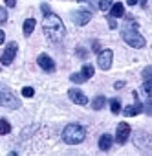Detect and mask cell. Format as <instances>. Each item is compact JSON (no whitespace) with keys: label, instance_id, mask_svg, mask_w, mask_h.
Returning a JSON list of instances; mask_svg holds the SVG:
<instances>
[{"label":"cell","instance_id":"1","mask_svg":"<svg viewBox=\"0 0 152 156\" xmlns=\"http://www.w3.org/2000/svg\"><path fill=\"white\" fill-rule=\"evenodd\" d=\"M40 9L44 13V20H42V30H44V35L51 41V42H60L64 39V33H66V28L62 24V20L50 9V6L44 2L40 4Z\"/></svg>","mask_w":152,"mask_h":156},{"label":"cell","instance_id":"2","mask_svg":"<svg viewBox=\"0 0 152 156\" xmlns=\"http://www.w3.org/2000/svg\"><path fill=\"white\" fill-rule=\"evenodd\" d=\"M85 138H86V130H85V127L79 125V123H70V125H66L64 130H62V140H64L68 145H77V143L85 141Z\"/></svg>","mask_w":152,"mask_h":156},{"label":"cell","instance_id":"3","mask_svg":"<svg viewBox=\"0 0 152 156\" xmlns=\"http://www.w3.org/2000/svg\"><path fill=\"white\" fill-rule=\"evenodd\" d=\"M121 37H123V41L128 44V46H132V48H143L147 42H145V37L137 31V28L134 26V28H130V26H125L123 30H121Z\"/></svg>","mask_w":152,"mask_h":156},{"label":"cell","instance_id":"4","mask_svg":"<svg viewBox=\"0 0 152 156\" xmlns=\"http://www.w3.org/2000/svg\"><path fill=\"white\" fill-rule=\"evenodd\" d=\"M0 107H8V108H19L20 103L19 99L13 96L11 90L4 88V87H0Z\"/></svg>","mask_w":152,"mask_h":156},{"label":"cell","instance_id":"5","mask_svg":"<svg viewBox=\"0 0 152 156\" xmlns=\"http://www.w3.org/2000/svg\"><path fill=\"white\" fill-rule=\"evenodd\" d=\"M94 73H95L94 66H92V64H85V66L81 68V72L71 73V75H70V81H71V83H85V81L92 79Z\"/></svg>","mask_w":152,"mask_h":156},{"label":"cell","instance_id":"6","mask_svg":"<svg viewBox=\"0 0 152 156\" xmlns=\"http://www.w3.org/2000/svg\"><path fill=\"white\" fill-rule=\"evenodd\" d=\"M17 51H19V44H17L15 41H13V42H9V44L6 46V50L2 51V57H0V62H2L4 66H9V64L13 62V59H15Z\"/></svg>","mask_w":152,"mask_h":156},{"label":"cell","instance_id":"7","mask_svg":"<svg viewBox=\"0 0 152 156\" xmlns=\"http://www.w3.org/2000/svg\"><path fill=\"white\" fill-rule=\"evenodd\" d=\"M112 59H114V51L112 50H101L99 51V55H97V66L101 68V70H110V66H112Z\"/></svg>","mask_w":152,"mask_h":156},{"label":"cell","instance_id":"8","mask_svg":"<svg viewBox=\"0 0 152 156\" xmlns=\"http://www.w3.org/2000/svg\"><path fill=\"white\" fill-rule=\"evenodd\" d=\"M128 138H130V125H128V123H125V121H121V123L117 125L116 141H117L119 145H125V143L128 141Z\"/></svg>","mask_w":152,"mask_h":156},{"label":"cell","instance_id":"9","mask_svg":"<svg viewBox=\"0 0 152 156\" xmlns=\"http://www.w3.org/2000/svg\"><path fill=\"white\" fill-rule=\"evenodd\" d=\"M90 19H92V11H88V9H79V11H75V13L71 15L73 24H77V26H85V24H88Z\"/></svg>","mask_w":152,"mask_h":156},{"label":"cell","instance_id":"10","mask_svg":"<svg viewBox=\"0 0 152 156\" xmlns=\"http://www.w3.org/2000/svg\"><path fill=\"white\" fill-rule=\"evenodd\" d=\"M37 62H39V66H40L44 72H48V73L55 72V62H53V59H51L50 55H46V53H40V55L37 57Z\"/></svg>","mask_w":152,"mask_h":156},{"label":"cell","instance_id":"11","mask_svg":"<svg viewBox=\"0 0 152 156\" xmlns=\"http://www.w3.org/2000/svg\"><path fill=\"white\" fill-rule=\"evenodd\" d=\"M68 98L73 101V103H77V105H81V107H85V105H88V98L79 90V88H70L68 90Z\"/></svg>","mask_w":152,"mask_h":156},{"label":"cell","instance_id":"12","mask_svg":"<svg viewBox=\"0 0 152 156\" xmlns=\"http://www.w3.org/2000/svg\"><path fill=\"white\" fill-rule=\"evenodd\" d=\"M134 98H136V103L134 105H130V107H126L123 112H125V116H137L139 112H143V103L139 101V98H137V92H134Z\"/></svg>","mask_w":152,"mask_h":156},{"label":"cell","instance_id":"13","mask_svg":"<svg viewBox=\"0 0 152 156\" xmlns=\"http://www.w3.org/2000/svg\"><path fill=\"white\" fill-rule=\"evenodd\" d=\"M108 11H110V17H112V19H121V17H125V6H123L121 2H114Z\"/></svg>","mask_w":152,"mask_h":156},{"label":"cell","instance_id":"14","mask_svg":"<svg viewBox=\"0 0 152 156\" xmlns=\"http://www.w3.org/2000/svg\"><path fill=\"white\" fill-rule=\"evenodd\" d=\"M35 26H37L35 19H26V20H24V24H22V31H24V35H26V37H29V35L33 33Z\"/></svg>","mask_w":152,"mask_h":156},{"label":"cell","instance_id":"15","mask_svg":"<svg viewBox=\"0 0 152 156\" xmlns=\"http://www.w3.org/2000/svg\"><path fill=\"white\" fill-rule=\"evenodd\" d=\"M110 147H112V136L110 134H103L99 138V149L106 152V151H110Z\"/></svg>","mask_w":152,"mask_h":156},{"label":"cell","instance_id":"16","mask_svg":"<svg viewBox=\"0 0 152 156\" xmlns=\"http://www.w3.org/2000/svg\"><path fill=\"white\" fill-rule=\"evenodd\" d=\"M105 105H106V98L105 96H95L94 101H92V108L94 110H101V108H105Z\"/></svg>","mask_w":152,"mask_h":156},{"label":"cell","instance_id":"17","mask_svg":"<svg viewBox=\"0 0 152 156\" xmlns=\"http://www.w3.org/2000/svg\"><path fill=\"white\" fill-rule=\"evenodd\" d=\"M9 132H11V125H9L6 119L0 118V136H6V134H9Z\"/></svg>","mask_w":152,"mask_h":156},{"label":"cell","instance_id":"18","mask_svg":"<svg viewBox=\"0 0 152 156\" xmlns=\"http://www.w3.org/2000/svg\"><path fill=\"white\" fill-rule=\"evenodd\" d=\"M110 110H112V114H119L121 112V101L119 99H110Z\"/></svg>","mask_w":152,"mask_h":156},{"label":"cell","instance_id":"19","mask_svg":"<svg viewBox=\"0 0 152 156\" xmlns=\"http://www.w3.org/2000/svg\"><path fill=\"white\" fill-rule=\"evenodd\" d=\"M112 4H114V0H99V9L101 11H108Z\"/></svg>","mask_w":152,"mask_h":156},{"label":"cell","instance_id":"20","mask_svg":"<svg viewBox=\"0 0 152 156\" xmlns=\"http://www.w3.org/2000/svg\"><path fill=\"white\" fill-rule=\"evenodd\" d=\"M143 92L147 94V99H150V96H152V83H150V79L143 83Z\"/></svg>","mask_w":152,"mask_h":156},{"label":"cell","instance_id":"21","mask_svg":"<svg viewBox=\"0 0 152 156\" xmlns=\"http://www.w3.org/2000/svg\"><path fill=\"white\" fill-rule=\"evenodd\" d=\"M22 96H24V98H33V96H35V88L24 87V88H22Z\"/></svg>","mask_w":152,"mask_h":156},{"label":"cell","instance_id":"22","mask_svg":"<svg viewBox=\"0 0 152 156\" xmlns=\"http://www.w3.org/2000/svg\"><path fill=\"white\" fill-rule=\"evenodd\" d=\"M6 22H8V9L0 8V24H6Z\"/></svg>","mask_w":152,"mask_h":156},{"label":"cell","instance_id":"23","mask_svg":"<svg viewBox=\"0 0 152 156\" xmlns=\"http://www.w3.org/2000/svg\"><path fill=\"white\" fill-rule=\"evenodd\" d=\"M150 73H152V66H147V68L143 70V79H145V81L150 79Z\"/></svg>","mask_w":152,"mask_h":156},{"label":"cell","instance_id":"24","mask_svg":"<svg viewBox=\"0 0 152 156\" xmlns=\"http://www.w3.org/2000/svg\"><path fill=\"white\" fill-rule=\"evenodd\" d=\"M123 87H125V81H117V83L114 85V88H116V90H121Z\"/></svg>","mask_w":152,"mask_h":156},{"label":"cell","instance_id":"25","mask_svg":"<svg viewBox=\"0 0 152 156\" xmlns=\"http://www.w3.org/2000/svg\"><path fill=\"white\" fill-rule=\"evenodd\" d=\"M6 6L8 8H15L17 6V0H6Z\"/></svg>","mask_w":152,"mask_h":156},{"label":"cell","instance_id":"26","mask_svg":"<svg viewBox=\"0 0 152 156\" xmlns=\"http://www.w3.org/2000/svg\"><path fill=\"white\" fill-rule=\"evenodd\" d=\"M108 24H110V28H112V30H116V28H117V24H116V20H114L112 17L108 19Z\"/></svg>","mask_w":152,"mask_h":156},{"label":"cell","instance_id":"27","mask_svg":"<svg viewBox=\"0 0 152 156\" xmlns=\"http://www.w3.org/2000/svg\"><path fill=\"white\" fill-rule=\"evenodd\" d=\"M4 41H6V33L4 30H0V44H4Z\"/></svg>","mask_w":152,"mask_h":156},{"label":"cell","instance_id":"28","mask_svg":"<svg viewBox=\"0 0 152 156\" xmlns=\"http://www.w3.org/2000/svg\"><path fill=\"white\" fill-rule=\"evenodd\" d=\"M92 50H94V51H101V50H99V42H92Z\"/></svg>","mask_w":152,"mask_h":156},{"label":"cell","instance_id":"29","mask_svg":"<svg viewBox=\"0 0 152 156\" xmlns=\"http://www.w3.org/2000/svg\"><path fill=\"white\" fill-rule=\"evenodd\" d=\"M137 2H139V0H126V4H128V6H136Z\"/></svg>","mask_w":152,"mask_h":156},{"label":"cell","instance_id":"30","mask_svg":"<svg viewBox=\"0 0 152 156\" xmlns=\"http://www.w3.org/2000/svg\"><path fill=\"white\" fill-rule=\"evenodd\" d=\"M77 53H79V55H81V57H85V55H86V53H85V50H83V48H77Z\"/></svg>","mask_w":152,"mask_h":156},{"label":"cell","instance_id":"31","mask_svg":"<svg viewBox=\"0 0 152 156\" xmlns=\"http://www.w3.org/2000/svg\"><path fill=\"white\" fill-rule=\"evenodd\" d=\"M77 2H90V0H77Z\"/></svg>","mask_w":152,"mask_h":156}]
</instances>
